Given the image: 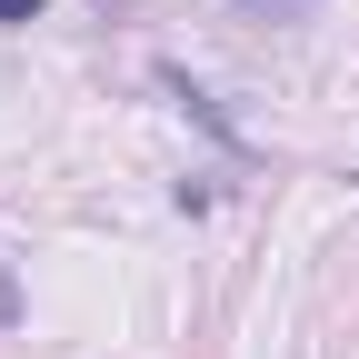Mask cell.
<instances>
[{"label":"cell","instance_id":"1","mask_svg":"<svg viewBox=\"0 0 359 359\" xmlns=\"http://www.w3.org/2000/svg\"><path fill=\"white\" fill-rule=\"evenodd\" d=\"M0 20H40V0H0Z\"/></svg>","mask_w":359,"mask_h":359}]
</instances>
